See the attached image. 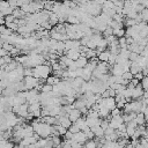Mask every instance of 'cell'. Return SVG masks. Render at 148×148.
<instances>
[{
	"label": "cell",
	"mask_w": 148,
	"mask_h": 148,
	"mask_svg": "<svg viewBox=\"0 0 148 148\" xmlns=\"http://www.w3.org/2000/svg\"><path fill=\"white\" fill-rule=\"evenodd\" d=\"M32 69H34V77H36L37 80H43V81H46L50 77V74L52 72V67L49 64L37 66Z\"/></svg>",
	"instance_id": "1"
},
{
	"label": "cell",
	"mask_w": 148,
	"mask_h": 148,
	"mask_svg": "<svg viewBox=\"0 0 148 148\" xmlns=\"http://www.w3.org/2000/svg\"><path fill=\"white\" fill-rule=\"evenodd\" d=\"M23 81H24V84H25L27 90L36 89V87H37V84H38V82H39V80H37V79L34 77V76H25Z\"/></svg>",
	"instance_id": "2"
},
{
	"label": "cell",
	"mask_w": 148,
	"mask_h": 148,
	"mask_svg": "<svg viewBox=\"0 0 148 148\" xmlns=\"http://www.w3.org/2000/svg\"><path fill=\"white\" fill-rule=\"evenodd\" d=\"M124 123V119H123V114L121 116H117V117H112L110 119V127L113 128L114 131H117Z\"/></svg>",
	"instance_id": "3"
},
{
	"label": "cell",
	"mask_w": 148,
	"mask_h": 148,
	"mask_svg": "<svg viewBox=\"0 0 148 148\" xmlns=\"http://www.w3.org/2000/svg\"><path fill=\"white\" fill-rule=\"evenodd\" d=\"M81 117H82V113H81V111L77 110V109H73V110H71V111L68 112V118H69V120H71L73 124L76 123Z\"/></svg>",
	"instance_id": "4"
},
{
	"label": "cell",
	"mask_w": 148,
	"mask_h": 148,
	"mask_svg": "<svg viewBox=\"0 0 148 148\" xmlns=\"http://www.w3.org/2000/svg\"><path fill=\"white\" fill-rule=\"evenodd\" d=\"M72 140H73V141H75V142H79V143H81V145H83V146H84V143L88 141V139H87L86 134H84L82 131H81V132H79V133H76V134H74Z\"/></svg>",
	"instance_id": "5"
},
{
	"label": "cell",
	"mask_w": 148,
	"mask_h": 148,
	"mask_svg": "<svg viewBox=\"0 0 148 148\" xmlns=\"http://www.w3.org/2000/svg\"><path fill=\"white\" fill-rule=\"evenodd\" d=\"M65 56H66L67 58H69L71 60L76 61V60L81 57V52H80V50H69V51H67V52L65 53Z\"/></svg>",
	"instance_id": "6"
},
{
	"label": "cell",
	"mask_w": 148,
	"mask_h": 148,
	"mask_svg": "<svg viewBox=\"0 0 148 148\" xmlns=\"http://www.w3.org/2000/svg\"><path fill=\"white\" fill-rule=\"evenodd\" d=\"M111 73H112V75H114V76H123V74H124V69H123V67H121L120 65L116 64V65L112 66V68H111Z\"/></svg>",
	"instance_id": "7"
},
{
	"label": "cell",
	"mask_w": 148,
	"mask_h": 148,
	"mask_svg": "<svg viewBox=\"0 0 148 148\" xmlns=\"http://www.w3.org/2000/svg\"><path fill=\"white\" fill-rule=\"evenodd\" d=\"M58 120H59V125L64 126V127L67 128V130L73 125V123L69 120L68 117H58Z\"/></svg>",
	"instance_id": "8"
},
{
	"label": "cell",
	"mask_w": 148,
	"mask_h": 148,
	"mask_svg": "<svg viewBox=\"0 0 148 148\" xmlns=\"http://www.w3.org/2000/svg\"><path fill=\"white\" fill-rule=\"evenodd\" d=\"M91 131L95 134V138H103L104 136V130L101 126H95L91 128Z\"/></svg>",
	"instance_id": "9"
},
{
	"label": "cell",
	"mask_w": 148,
	"mask_h": 148,
	"mask_svg": "<svg viewBox=\"0 0 148 148\" xmlns=\"http://www.w3.org/2000/svg\"><path fill=\"white\" fill-rule=\"evenodd\" d=\"M130 72H131V73H132L133 75H135V74H138V73L142 72V68H141V66H140V65H139L138 62H132Z\"/></svg>",
	"instance_id": "10"
},
{
	"label": "cell",
	"mask_w": 148,
	"mask_h": 148,
	"mask_svg": "<svg viewBox=\"0 0 148 148\" xmlns=\"http://www.w3.org/2000/svg\"><path fill=\"white\" fill-rule=\"evenodd\" d=\"M109 57H110V51L109 50H106V51H104V52L98 54V59H99L101 62H108L109 61Z\"/></svg>",
	"instance_id": "11"
},
{
	"label": "cell",
	"mask_w": 148,
	"mask_h": 148,
	"mask_svg": "<svg viewBox=\"0 0 148 148\" xmlns=\"http://www.w3.org/2000/svg\"><path fill=\"white\" fill-rule=\"evenodd\" d=\"M15 143L10 140H1L0 141V148H14Z\"/></svg>",
	"instance_id": "12"
},
{
	"label": "cell",
	"mask_w": 148,
	"mask_h": 148,
	"mask_svg": "<svg viewBox=\"0 0 148 148\" xmlns=\"http://www.w3.org/2000/svg\"><path fill=\"white\" fill-rule=\"evenodd\" d=\"M135 121L138 123L139 126H145L146 124V117L143 113H138L136 114V118H135Z\"/></svg>",
	"instance_id": "13"
},
{
	"label": "cell",
	"mask_w": 148,
	"mask_h": 148,
	"mask_svg": "<svg viewBox=\"0 0 148 148\" xmlns=\"http://www.w3.org/2000/svg\"><path fill=\"white\" fill-rule=\"evenodd\" d=\"M74 124H76L77 126H79V128L81 130V131H83L88 125H87V120H86V117H81L76 123H74Z\"/></svg>",
	"instance_id": "14"
},
{
	"label": "cell",
	"mask_w": 148,
	"mask_h": 148,
	"mask_svg": "<svg viewBox=\"0 0 148 148\" xmlns=\"http://www.w3.org/2000/svg\"><path fill=\"white\" fill-rule=\"evenodd\" d=\"M60 82H61L60 79L57 77V76H54V75H51V76L46 80V83H47V84H51V86H56V84H58V83H60Z\"/></svg>",
	"instance_id": "15"
},
{
	"label": "cell",
	"mask_w": 148,
	"mask_h": 148,
	"mask_svg": "<svg viewBox=\"0 0 148 148\" xmlns=\"http://www.w3.org/2000/svg\"><path fill=\"white\" fill-rule=\"evenodd\" d=\"M67 23L68 24H73V25H77V24H80L81 23V21H80V18L79 17H76V16H68L67 17Z\"/></svg>",
	"instance_id": "16"
},
{
	"label": "cell",
	"mask_w": 148,
	"mask_h": 148,
	"mask_svg": "<svg viewBox=\"0 0 148 148\" xmlns=\"http://www.w3.org/2000/svg\"><path fill=\"white\" fill-rule=\"evenodd\" d=\"M125 35H126V29H116V30H113V36H116L118 39L119 38H121V37H125Z\"/></svg>",
	"instance_id": "17"
},
{
	"label": "cell",
	"mask_w": 148,
	"mask_h": 148,
	"mask_svg": "<svg viewBox=\"0 0 148 148\" xmlns=\"http://www.w3.org/2000/svg\"><path fill=\"white\" fill-rule=\"evenodd\" d=\"M83 148H98V146H97V142L95 140H88L84 143Z\"/></svg>",
	"instance_id": "18"
},
{
	"label": "cell",
	"mask_w": 148,
	"mask_h": 148,
	"mask_svg": "<svg viewBox=\"0 0 148 148\" xmlns=\"http://www.w3.org/2000/svg\"><path fill=\"white\" fill-rule=\"evenodd\" d=\"M53 127L58 131V133H59V135H60V136H61V135H65V134L67 133V131H68L67 128H65V127H64V126H61V125H56V126H53Z\"/></svg>",
	"instance_id": "19"
},
{
	"label": "cell",
	"mask_w": 148,
	"mask_h": 148,
	"mask_svg": "<svg viewBox=\"0 0 148 148\" xmlns=\"http://www.w3.org/2000/svg\"><path fill=\"white\" fill-rule=\"evenodd\" d=\"M118 40H119V47H120V49H127V47H128L126 37H121V38H119Z\"/></svg>",
	"instance_id": "20"
},
{
	"label": "cell",
	"mask_w": 148,
	"mask_h": 148,
	"mask_svg": "<svg viewBox=\"0 0 148 148\" xmlns=\"http://www.w3.org/2000/svg\"><path fill=\"white\" fill-rule=\"evenodd\" d=\"M139 58H140V54H138L135 52H131V54H130V61L131 62H138Z\"/></svg>",
	"instance_id": "21"
},
{
	"label": "cell",
	"mask_w": 148,
	"mask_h": 148,
	"mask_svg": "<svg viewBox=\"0 0 148 148\" xmlns=\"http://www.w3.org/2000/svg\"><path fill=\"white\" fill-rule=\"evenodd\" d=\"M102 35L104 36V38H108V37H110V36L113 35V29H112L111 27H108V28L105 29V31H104Z\"/></svg>",
	"instance_id": "22"
},
{
	"label": "cell",
	"mask_w": 148,
	"mask_h": 148,
	"mask_svg": "<svg viewBox=\"0 0 148 148\" xmlns=\"http://www.w3.org/2000/svg\"><path fill=\"white\" fill-rule=\"evenodd\" d=\"M52 91H53V86L45 83V84H44V87H43V90H42V92L49 94V92H52Z\"/></svg>",
	"instance_id": "23"
},
{
	"label": "cell",
	"mask_w": 148,
	"mask_h": 148,
	"mask_svg": "<svg viewBox=\"0 0 148 148\" xmlns=\"http://www.w3.org/2000/svg\"><path fill=\"white\" fill-rule=\"evenodd\" d=\"M6 27H7L9 30H12L13 32L18 30V25H17L15 22H13V23H7V24H6Z\"/></svg>",
	"instance_id": "24"
},
{
	"label": "cell",
	"mask_w": 148,
	"mask_h": 148,
	"mask_svg": "<svg viewBox=\"0 0 148 148\" xmlns=\"http://www.w3.org/2000/svg\"><path fill=\"white\" fill-rule=\"evenodd\" d=\"M68 131L71 132V133H73V134H76V133H79V132H81V130L79 128V126L76 125V124H73L69 128H68Z\"/></svg>",
	"instance_id": "25"
},
{
	"label": "cell",
	"mask_w": 148,
	"mask_h": 148,
	"mask_svg": "<svg viewBox=\"0 0 148 148\" xmlns=\"http://www.w3.org/2000/svg\"><path fill=\"white\" fill-rule=\"evenodd\" d=\"M140 84H141V87H142L143 90H148V76H145L142 79V81L140 82Z\"/></svg>",
	"instance_id": "26"
},
{
	"label": "cell",
	"mask_w": 148,
	"mask_h": 148,
	"mask_svg": "<svg viewBox=\"0 0 148 148\" xmlns=\"http://www.w3.org/2000/svg\"><path fill=\"white\" fill-rule=\"evenodd\" d=\"M133 77H134V75H133L131 72H125V73L123 74V79H124V80L131 81V80H133Z\"/></svg>",
	"instance_id": "27"
},
{
	"label": "cell",
	"mask_w": 148,
	"mask_h": 148,
	"mask_svg": "<svg viewBox=\"0 0 148 148\" xmlns=\"http://www.w3.org/2000/svg\"><path fill=\"white\" fill-rule=\"evenodd\" d=\"M140 14H141V16H142L143 22H148V8H145Z\"/></svg>",
	"instance_id": "28"
},
{
	"label": "cell",
	"mask_w": 148,
	"mask_h": 148,
	"mask_svg": "<svg viewBox=\"0 0 148 148\" xmlns=\"http://www.w3.org/2000/svg\"><path fill=\"white\" fill-rule=\"evenodd\" d=\"M121 111H123V110H120V109H118V108L113 109V110L111 111V118H112V117H117V116H121Z\"/></svg>",
	"instance_id": "29"
},
{
	"label": "cell",
	"mask_w": 148,
	"mask_h": 148,
	"mask_svg": "<svg viewBox=\"0 0 148 148\" xmlns=\"http://www.w3.org/2000/svg\"><path fill=\"white\" fill-rule=\"evenodd\" d=\"M135 131H136V128H134V127H130V126H127V131H126V133H127V135H128L130 138H133V135H134V133H135Z\"/></svg>",
	"instance_id": "30"
},
{
	"label": "cell",
	"mask_w": 148,
	"mask_h": 148,
	"mask_svg": "<svg viewBox=\"0 0 148 148\" xmlns=\"http://www.w3.org/2000/svg\"><path fill=\"white\" fill-rule=\"evenodd\" d=\"M1 47H2V49H5L6 51L10 52V51H12V50H13V49H14L15 46H14V45H12V44H9V43H5V44H3V45H2Z\"/></svg>",
	"instance_id": "31"
},
{
	"label": "cell",
	"mask_w": 148,
	"mask_h": 148,
	"mask_svg": "<svg viewBox=\"0 0 148 148\" xmlns=\"http://www.w3.org/2000/svg\"><path fill=\"white\" fill-rule=\"evenodd\" d=\"M8 2H9V6H10L12 8H14V9H15V8H18L17 1H15V0H9Z\"/></svg>",
	"instance_id": "32"
},
{
	"label": "cell",
	"mask_w": 148,
	"mask_h": 148,
	"mask_svg": "<svg viewBox=\"0 0 148 148\" xmlns=\"http://www.w3.org/2000/svg\"><path fill=\"white\" fill-rule=\"evenodd\" d=\"M143 77H145V75L142 74V72H140V73H138V74H135V75H134V79H136V80H139L140 82L142 81V79H143Z\"/></svg>",
	"instance_id": "33"
},
{
	"label": "cell",
	"mask_w": 148,
	"mask_h": 148,
	"mask_svg": "<svg viewBox=\"0 0 148 148\" xmlns=\"http://www.w3.org/2000/svg\"><path fill=\"white\" fill-rule=\"evenodd\" d=\"M8 54H9V52H8V51H6V50H5V49H2V47L0 49V57H1V58L6 57V56H8Z\"/></svg>",
	"instance_id": "34"
},
{
	"label": "cell",
	"mask_w": 148,
	"mask_h": 148,
	"mask_svg": "<svg viewBox=\"0 0 148 148\" xmlns=\"http://www.w3.org/2000/svg\"><path fill=\"white\" fill-rule=\"evenodd\" d=\"M116 131L113 130V128H111V127H109V128H106L105 131H104V135H110V134H112V133H114Z\"/></svg>",
	"instance_id": "35"
},
{
	"label": "cell",
	"mask_w": 148,
	"mask_h": 148,
	"mask_svg": "<svg viewBox=\"0 0 148 148\" xmlns=\"http://www.w3.org/2000/svg\"><path fill=\"white\" fill-rule=\"evenodd\" d=\"M147 76H148V74H147Z\"/></svg>",
	"instance_id": "36"
}]
</instances>
